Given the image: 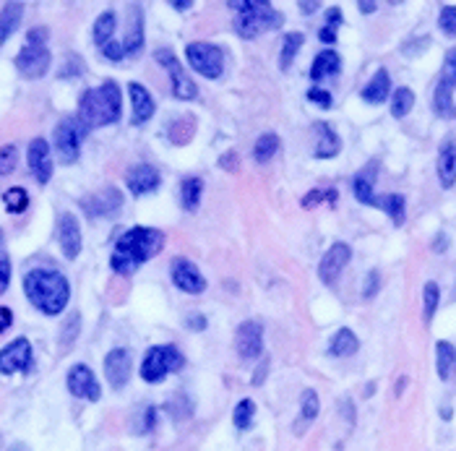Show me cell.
<instances>
[{"label": "cell", "instance_id": "cell-8", "mask_svg": "<svg viewBox=\"0 0 456 451\" xmlns=\"http://www.w3.org/2000/svg\"><path fill=\"white\" fill-rule=\"evenodd\" d=\"M185 58L191 63V68L196 74H201L204 78H219L224 74V50L219 45L211 42H191L185 47Z\"/></svg>", "mask_w": 456, "mask_h": 451}, {"label": "cell", "instance_id": "cell-60", "mask_svg": "<svg viewBox=\"0 0 456 451\" xmlns=\"http://www.w3.org/2000/svg\"><path fill=\"white\" fill-rule=\"evenodd\" d=\"M404 384H407V378H402V381H399V384H397V394L404 392Z\"/></svg>", "mask_w": 456, "mask_h": 451}, {"label": "cell", "instance_id": "cell-11", "mask_svg": "<svg viewBox=\"0 0 456 451\" xmlns=\"http://www.w3.org/2000/svg\"><path fill=\"white\" fill-rule=\"evenodd\" d=\"M170 276H173L175 287L188 295H201L206 290V276L201 274V269L193 261L182 259V256L173 259V264H170Z\"/></svg>", "mask_w": 456, "mask_h": 451}, {"label": "cell", "instance_id": "cell-55", "mask_svg": "<svg viewBox=\"0 0 456 451\" xmlns=\"http://www.w3.org/2000/svg\"><path fill=\"white\" fill-rule=\"evenodd\" d=\"M266 370H269V360H264V363H261V365H258V376L253 378V386H258V384H261V381H264Z\"/></svg>", "mask_w": 456, "mask_h": 451}, {"label": "cell", "instance_id": "cell-3", "mask_svg": "<svg viewBox=\"0 0 456 451\" xmlns=\"http://www.w3.org/2000/svg\"><path fill=\"white\" fill-rule=\"evenodd\" d=\"M123 115V94L115 81H102L94 89H86L78 100V120L86 131L112 126Z\"/></svg>", "mask_w": 456, "mask_h": 451}, {"label": "cell", "instance_id": "cell-36", "mask_svg": "<svg viewBox=\"0 0 456 451\" xmlns=\"http://www.w3.org/2000/svg\"><path fill=\"white\" fill-rule=\"evenodd\" d=\"M303 42H305V34H303V32H292V34H287V37H284L282 55H279V68H282V71H287V68L292 66V60H295V55L300 52Z\"/></svg>", "mask_w": 456, "mask_h": 451}, {"label": "cell", "instance_id": "cell-19", "mask_svg": "<svg viewBox=\"0 0 456 451\" xmlns=\"http://www.w3.org/2000/svg\"><path fill=\"white\" fill-rule=\"evenodd\" d=\"M58 242L68 261H74L81 253V227L71 211H63L58 219Z\"/></svg>", "mask_w": 456, "mask_h": 451}, {"label": "cell", "instance_id": "cell-38", "mask_svg": "<svg viewBox=\"0 0 456 451\" xmlns=\"http://www.w3.org/2000/svg\"><path fill=\"white\" fill-rule=\"evenodd\" d=\"M256 418V402L253 399H240L238 402V407L233 412V423L238 430H248L250 423Z\"/></svg>", "mask_w": 456, "mask_h": 451}, {"label": "cell", "instance_id": "cell-2", "mask_svg": "<svg viewBox=\"0 0 456 451\" xmlns=\"http://www.w3.org/2000/svg\"><path fill=\"white\" fill-rule=\"evenodd\" d=\"M24 295L45 316H60L71 300V284L55 269H32L24 276Z\"/></svg>", "mask_w": 456, "mask_h": 451}, {"label": "cell", "instance_id": "cell-54", "mask_svg": "<svg viewBox=\"0 0 456 451\" xmlns=\"http://www.w3.org/2000/svg\"><path fill=\"white\" fill-rule=\"evenodd\" d=\"M235 157H238L235 151H233V154H224L222 168H224V170H238V159H235Z\"/></svg>", "mask_w": 456, "mask_h": 451}, {"label": "cell", "instance_id": "cell-45", "mask_svg": "<svg viewBox=\"0 0 456 451\" xmlns=\"http://www.w3.org/2000/svg\"><path fill=\"white\" fill-rule=\"evenodd\" d=\"M154 426H157V407H154V404H146V407L141 409V420L136 423V430H139V433H146V430H151Z\"/></svg>", "mask_w": 456, "mask_h": 451}, {"label": "cell", "instance_id": "cell-26", "mask_svg": "<svg viewBox=\"0 0 456 451\" xmlns=\"http://www.w3.org/2000/svg\"><path fill=\"white\" fill-rule=\"evenodd\" d=\"M357 347H360V339L355 336V332L347 329V326H341V329H337V334L332 336V342H329V355L332 358H352Z\"/></svg>", "mask_w": 456, "mask_h": 451}, {"label": "cell", "instance_id": "cell-41", "mask_svg": "<svg viewBox=\"0 0 456 451\" xmlns=\"http://www.w3.org/2000/svg\"><path fill=\"white\" fill-rule=\"evenodd\" d=\"M440 303V290L435 282H428L423 290V318L425 321H433V316H435V308H438Z\"/></svg>", "mask_w": 456, "mask_h": 451}, {"label": "cell", "instance_id": "cell-25", "mask_svg": "<svg viewBox=\"0 0 456 451\" xmlns=\"http://www.w3.org/2000/svg\"><path fill=\"white\" fill-rule=\"evenodd\" d=\"M318 412H321V399H318V394L313 389H305L303 397H300V420L295 423V430L298 435H303L308 430V426L318 418Z\"/></svg>", "mask_w": 456, "mask_h": 451}, {"label": "cell", "instance_id": "cell-30", "mask_svg": "<svg viewBox=\"0 0 456 451\" xmlns=\"http://www.w3.org/2000/svg\"><path fill=\"white\" fill-rule=\"evenodd\" d=\"M341 71V58L334 50H321L315 55L313 66H310V78L313 81H321V78H329V76L339 74Z\"/></svg>", "mask_w": 456, "mask_h": 451}, {"label": "cell", "instance_id": "cell-57", "mask_svg": "<svg viewBox=\"0 0 456 451\" xmlns=\"http://www.w3.org/2000/svg\"><path fill=\"white\" fill-rule=\"evenodd\" d=\"M357 8L363 11V13H373L378 6H375V3H365V0H360V3H357Z\"/></svg>", "mask_w": 456, "mask_h": 451}, {"label": "cell", "instance_id": "cell-16", "mask_svg": "<svg viewBox=\"0 0 456 451\" xmlns=\"http://www.w3.org/2000/svg\"><path fill=\"white\" fill-rule=\"evenodd\" d=\"M123 206V193L117 188H102L100 193H91L86 199H81V209L89 214V217H107V214H115L117 209Z\"/></svg>", "mask_w": 456, "mask_h": 451}, {"label": "cell", "instance_id": "cell-59", "mask_svg": "<svg viewBox=\"0 0 456 451\" xmlns=\"http://www.w3.org/2000/svg\"><path fill=\"white\" fill-rule=\"evenodd\" d=\"M303 13H313V8H318V3H300Z\"/></svg>", "mask_w": 456, "mask_h": 451}, {"label": "cell", "instance_id": "cell-31", "mask_svg": "<svg viewBox=\"0 0 456 451\" xmlns=\"http://www.w3.org/2000/svg\"><path fill=\"white\" fill-rule=\"evenodd\" d=\"M378 209H383L391 217L394 225H404V214H407V201L402 193H389V196H375V204Z\"/></svg>", "mask_w": 456, "mask_h": 451}, {"label": "cell", "instance_id": "cell-56", "mask_svg": "<svg viewBox=\"0 0 456 451\" xmlns=\"http://www.w3.org/2000/svg\"><path fill=\"white\" fill-rule=\"evenodd\" d=\"M433 251H446V235H443V233L435 238V242H433Z\"/></svg>", "mask_w": 456, "mask_h": 451}, {"label": "cell", "instance_id": "cell-17", "mask_svg": "<svg viewBox=\"0 0 456 451\" xmlns=\"http://www.w3.org/2000/svg\"><path fill=\"white\" fill-rule=\"evenodd\" d=\"M105 378L112 389H123L131 378V352L125 347H115L105 355Z\"/></svg>", "mask_w": 456, "mask_h": 451}, {"label": "cell", "instance_id": "cell-29", "mask_svg": "<svg viewBox=\"0 0 456 451\" xmlns=\"http://www.w3.org/2000/svg\"><path fill=\"white\" fill-rule=\"evenodd\" d=\"M375 162H370L368 165V170H363V172H357L355 180H352V191H355V199L360 201V204H365V206H373L375 204V193H373V183H375Z\"/></svg>", "mask_w": 456, "mask_h": 451}, {"label": "cell", "instance_id": "cell-10", "mask_svg": "<svg viewBox=\"0 0 456 451\" xmlns=\"http://www.w3.org/2000/svg\"><path fill=\"white\" fill-rule=\"evenodd\" d=\"M32 342L26 336H18L11 344L0 350V373L3 376H13V373H26L32 368Z\"/></svg>", "mask_w": 456, "mask_h": 451}, {"label": "cell", "instance_id": "cell-23", "mask_svg": "<svg viewBox=\"0 0 456 451\" xmlns=\"http://www.w3.org/2000/svg\"><path fill=\"white\" fill-rule=\"evenodd\" d=\"M438 180L443 188L456 183V144L443 141L438 149Z\"/></svg>", "mask_w": 456, "mask_h": 451}, {"label": "cell", "instance_id": "cell-22", "mask_svg": "<svg viewBox=\"0 0 456 451\" xmlns=\"http://www.w3.org/2000/svg\"><path fill=\"white\" fill-rule=\"evenodd\" d=\"M389 94H391V76L386 68H378L373 74V78L363 86L360 97H363L368 105H381V102L389 100Z\"/></svg>", "mask_w": 456, "mask_h": 451}, {"label": "cell", "instance_id": "cell-4", "mask_svg": "<svg viewBox=\"0 0 456 451\" xmlns=\"http://www.w3.org/2000/svg\"><path fill=\"white\" fill-rule=\"evenodd\" d=\"M230 8H238L235 13V32L240 34L242 40H253L261 32H269V29H276L282 26V13L274 8L271 3H264V0H235V3H227Z\"/></svg>", "mask_w": 456, "mask_h": 451}, {"label": "cell", "instance_id": "cell-48", "mask_svg": "<svg viewBox=\"0 0 456 451\" xmlns=\"http://www.w3.org/2000/svg\"><path fill=\"white\" fill-rule=\"evenodd\" d=\"M11 282V261L8 256H0V295L8 290Z\"/></svg>", "mask_w": 456, "mask_h": 451}, {"label": "cell", "instance_id": "cell-61", "mask_svg": "<svg viewBox=\"0 0 456 451\" xmlns=\"http://www.w3.org/2000/svg\"><path fill=\"white\" fill-rule=\"evenodd\" d=\"M440 415L448 420V418H451V407H443V409H440Z\"/></svg>", "mask_w": 456, "mask_h": 451}, {"label": "cell", "instance_id": "cell-40", "mask_svg": "<svg viewBox=\"0 0 456 451\" xmlns=\"http://www.w3.org/2000/svg\"><path fill=\"white\" fill-rule=\"evenodd\" d=\"M337 199H339V193L334 191V188H315V191H308L300 204H303V209H313V206L324 204V201L337 204Z\"/></svg>", "mask_w": 456, "mask_h": 451}, {"label": "cell", "instance_id": "cell-5", "mask_svg": "<svg viewBox=\"0 0 456 451\" xmlns=\"http://www.w3.org/2000/svg\"><path fill=\"white\" fill-rule=\"evenodd\" d=\"M13 63H16V71L24 78H42L47 74L52 63V55L47 50V29H42V26L29 29L24 47H21Z\"/></svg>", "mask_w": 456, "mask_h": 451}, {"label": "cell", "instance_id": "cell-24", "mask_svg": "<svg viewBox=\"0 0 456 451\" xmlns=\"http://www.w3.org/2000/svg\"><path fill=\"white\" fill-rule=\"evenodd\" d=\"M120 47H123L125 55H136L144 47V11L139 6L131 8V26H128V34L120 42Z\"/></svg>", "mask_w": 456, "mask_h": 451}, {"label": "cell", "instance_id": "cell-20", "mask_svg": "<svg viewBox=\"0 0 456 451\" xmlns=\"http://www.w3.org/2000/svg\"><path fill=\"white\" fill-rule=\"evenodd\" d=\"M339 149H341V141L339 136H337V131L329 123L318 120L313 126V154L318 159H332L339 154Z\"/></svg>", "mask_w": 456, "mask_h": 451}, {"label": "cell", "instance_id": "cell-33", "mask_svg": "<svg viewBox=\"0 0 456 451\" xmlns=\"http://www.w3.org/2000/svg\"><path fill=\"white\" fill-rule=\"evenodd\" d=\"M201 193H204V180L196 175L185 177L180 183V204L185 211H196L201 204Z\"/></svg>", "mask_w": 456, "mask_h": 451}, {"label": "cell", "instance_id": "cell-39", "mask_svg": "<svg viewBox=\"0 0 456 451\" xmlns=\"http://www.w3.org/2000/svg\"><path fill=\"white\" fill-rule=\"evenodd\" d=\"M433 110H435L440 117H456L454 92H446V89L435 86V94H433Z\"/></svg>", "mask_w": 456, "mask_h": 451}, {"label": "cell", "instance_id": "cell-46", "mask_svg": "<svg viewBox=\"0 0 456 451\" xmlns=\"http://www.w3.org/2000/svg\"><path fill=\"white\" fill-rule=\"evenodd\" d=\"M308 102H313V105H318V107L329 110L332 107V94L326 92V89H318V86H313V89H308Z\"/></svg>", "mask_w": 456, "mask_h": 451}, {"label": "cell", "instance_id": "cell-7", "mask_svg": "<svg viewBox=\"0 0 456 451\" xmlns=\"http://www.w3.org/2000/svg\"><path fill=\"white\" fill-rule=\"evenodd\" d=\"M86 134H89V131L83 128V123L76 115L63 117L58 126H55V134H52L55 136V149H58L60 159H63L66 165H74L76 159H78Z\"/></svg>", "mask_w": 456, "mask_h": 451}, {"label": "cell", "instance_id": "cell-27", "mask_svg": "<svg viewBox=\"0 0 456 451\" xmlns=\"http://www.w3.org/2000/svg\"><path fill=\"white\" fill-rule=\"evenodd\" d=\"M24 18V6L21 3H6L0 11V45H6L18 32V24Z\"/></svg>", "mask_w": 456, "mask_h": 451}, {"label": "cell", "instance_id": "cell-37", "mask_svg": "<svg viewBox=\"0 0 456 451\" xmlns=\"http://www.w3.org/2000/svg\"><path fill=\"white\" fill-rule=\"evenodd\" d=\"M3 206H6L8 214H24L26 206H29V193H26V188H21V185L8 188V191L3 193Z\"/></svg>", "mask_w": 456, "mask_h": 451}, {"label": "cell", "instance_id": "cell-32", "mask_svg": "<svg viewBox=\"0 0 456 451\" xmlns=\"http://www.w3.org/2000/svg\"><path fill=\"white\" fill-rule=\"evenodd\" d=\"M115 26H117V16L115 11H105L100 13V18L94 21V42L97 47H107L110 42H115Z\"/></svg>", "mask_w": 456, "mask_h": 451}, {"label": "cell", "instance_id": "cell-49", "mask_svg": "<svg viewBox=\"0 0 456 451\" xmlns=\"http://www.w3.org/2000/svg\"><path fill=\"white\" fill-rule=\"evenodd\" d=\"M78 321H81V316H78V313H74V316L68 318V336L63 339V344H71V342H74L76 332H78V326H81Z\"/></svg>", "mask_w": 456, "mask_h": 451}, {"label": "cell", "instance_id": "cell-53", "mask_svg": "<svg viewBox=\"0 0 456 451\" xmlns=\"http://www.w3.org/2000/svg\"><path fill=\"white\" fill-rule=\"evenodd\" d=\"M11 321H13L11 308H0V332H6V329L11 326Z\"/></svg>", "mask_w": 456, "mask_h": 451}, {"label": "cell", "instance_id": "cell-9", "mask_svg": "<svg viewBox=\"0 0 456 451\" xmlns=\"http://www.w3.org/2000/svg\"><path fill=\"white\" fill-rule=\"evenodd\" d=\"M159 66H165V71L170 74V81H173V94L177 100H196L199 97V86L191 81V76L185 74V68L180 66V60L175 58L170 50H157L154 52Z\"/></svg>", "mask_w": 456, "mask_h": 451}, {"label": "cell", "instance_id": "cell-15", "mask_svg": "<svg viewBox=\"0 0 456 451\" xmlns=\"http://www.w3.org/2000/svg\"><path fill=\"white\" fill-rule=\"evenodd\" d=\"M349 259H352V248H349L347 242H334L332 248L324 253L321 264H318V276H321V282L324 284L337 282V276L344 271Z\"/></svg>", "mask_w": 456, "mask_h": 451}, {"label": "cell", "instance_id": "cell-1", "mask_svg": "<svg viewBox=\"0 0 456 451\" xmlns=\"http://www.w3.org/2000/svg\"><path fill=\"white\" fill-rule=\"evenodd\" d=\"M165 248V233L157 227H131L128 233L117 238L112 256H110V266L115 274H133L136 269L154 259L159 251Z\"/></svg>", "mask_w": 456, "mask_h": 451}, {"label": "cell", "instance_id": "cell-21", "mask_svg": "<svg viewBox=\"0 0 456 451\" xmlns=\"http://www.w3.org/2000/svg\"><path fill=\"white\" fill-rule=\"evenodd\" d=\"M128 94H131V105H133V126H144L146 120H151L154 115V97L149 94V89L144 84H128Z\"/></svg>", "mask_w": 456, "mask_h": 451}, {"label": "cell", "instance_id": "cell-18", "mask_svg": "<svg viewBox=\"0 0 456 451\" xmlns=\"http://www.w3.org/2000/svg\"><path fill=\"white\" fill-rule=\"evenodd\" d=\"M125 183H128V191L133 196H146V193L157 191L159 183H162V177H159V170L149 162H139V165H133L128 170V175H125Z\"/></svg>", "mask_w": 456, "mask_h": 451}, {"label": "cell", "instance_id": "cell-35", "mask_svg": "<svg viewBox=\"0 0 456 451\" xmlns=\"http://www.w3.org/2000/svg\"><path fill=\"white\" fill-rule=\"evenodd\" d=\"M412 107H415V92L409 86H399L397 92L391 94V115L407 117Z\"/></svg>", "mask_w": 456, "mask_h": 451}, {"label": "cell", "instance_id": "cell-28", "mask_svg": "<svg viewBox=\"0 0 456 451\" xmlns=\"http://www.w3.org/2000/svg\"><path fill=\"white\" fill-rule=\"evenodd\" d=\"M435 363H438L440 381H454L456 378V347L446 339L435 342Z\"/></svg>", "mask_w": 456, "mask_h": 451}, {"label": "cell", "instance_id": "cell-44", "mask_svg": "<svg viewBox=\"0 0 456 451\" xmlns=\"http://www.w3.org/2000/svg\"><path fill=\"white\" fill-rule=\"evenodd\" d=\"M438 26H440V32L443 34L456 37V6H443V8H440Z\"/></svg>", "mask_w": 456, "mask_h": 451}, {"label": "cell", "instance_id": "cell-14", "mask_svg": "<svg viewBox=\"0 0 456 451\" xmlns=\"http://www.w3.org/2000/svg\"><path fill=\"white\" fill-rule=\"evenodd\" d=\"M235 344H238V355L242 360H256L264 352V326L258 321H242L238 326Z\"/></svg>", "mask_w": 456, "mask_h": 451}, {"label": "cell", "instance_id": "cell-12", "mask_svg": "<svg viewBox=\"0 0 456 451\" xmlns=\"http://www.w3.org/2000/svg\"><path fill=\"white\" fill-rule=\"evenodd\" d=\"M66 386H68V392L74 394V397H78V399L100 402V397H102L100 381H97V376L91 373V368L83 365V363H76V365L68 370Z\"/></svg>", "mask_w": 456, "mask_h": 451}, {"label": "cell", "instance_id": "cell-50", "mask_svg": "<svg viewBox=\"0 0 456 451\" xmlns=\"http://www.w3.org/2000/svg\"><path fill=\"white\" fill-rule=\"evenodd\" d=\"M318 40L324 45H332V42H337V29L334 26H321V32H318Z\"/></svg>", "mask_w": 456, "mask_h": 451}, {"label": "cell", "instance_id": "cell-58", "mask_svg": "<svg viewBox=\"0 0 456 451\" xmlns=\"http://www.w3.org/2000/svg\"><path fill=\"white\" fill-rule=\"evenodd\" d=\"M170 6H173V8H177V11H185V8H191L193 3H191V0H173Z\"/></svg>", "mask_w": 456, "mask_h": 451}, {"label": "cell", "instance_id": "cell-63", "mask_svg": "<svg viewBox=\"0 0 456 451\" xmlns=\"http://www.w3.org/2000/svg\"><path fill=\"white\" fill-rule=\"evenodd\" d=\"M0 256H6V253H3V230H0Z\"/></svg>", "mask_w": 456, "mask_h": 451}, {"label": "cell", "instance_id": "cell-34", "mask_svg": "<svg viewBox=\"0 0 456 451\" xmlns=\"http://www.w3.org/2000/svg\"><path fill=\"white\" fill-rule=\"evenodd\" d=\"M276 151H279V136L271 134V131H269V134H261L258 136V141L253 144V159L261 162V165L269 162Z\"/></svg>", "mask_w": 456, "mask_h": 451}, {"label": "cell", "instance_id": "cell-6", "mask_svg": "<svg viewBox=\"0 0 456 451\" xmlns=\"http://www.w3.org/2000/svg\"><path fill=\"white\" fill-rule=\"evenodd\" d=\"M182 365H185V358L175 344H157V347H149L144 355L141 378L146 384H159L170 373H177Z\"/></svg>", "mask_w": 456, "mask_h": 451}, {"label": "cell", "instance_id": "cell-13", "mask_svg": "<svg viewBox=\"0 0 456 451\" xmlns=\"http://www.w3.org/2000/svg\"><path fill=\"white\" fill-rule=\"evenodd\" d=\"M26 165L32 170L34 180L40 185H47L52 177V157H50V144L45 139H32L29 151H26Z\"/></svg>", "mask_w": 456, "mask_h": 451}, {"label": "cell", "instance_id": "cell-62", "mask_svg": "<svg viewBox=\"0 0 456 451\" xmlns=\"http://www.w3.org/2000/svg\"><path fill=\"white\" fill-rule=\"evenodd\" d=\"M11 451H26V446H21V443H16V446H11Z\"/></svg>", "mask_w": 456, "mask_h": 451}, {"label": "cell", "instance_id": "cell-52", "mask_svg": "<svg viewBox=\"0 0 456 451\" xmlns=\"http://www.w3.org/2000/svg\"><path fill=\"white\" fill-rule=\"evenodd\" d=\"M188 329H196V332H204L206 329V318L204 316H188Z\"/></svg>", "mask_w": 456, "mask_h": 451}, {"label": "cell", "instance_id": "cell-47", "mask_svg": "<svg viewBox=\"0 0 456 451\" xmlns=\"http://www.w3.org/2000/svg\"><path fill=\"white\" fill-rule=\"evenodd\" d=\"M378 287H381V274L378 271H370L368 274V279H365V290H363V298L365 300H370V298H375V293H378Z\"/></svg>", "mask_w": 456, "mask_h": 451}, {"label": "cell", "instance_id": "cell-43", "mask_svg": "<svg viewBox=\"0 0 456 451\" xmlns=\"http://www.w3.org/2000/svg\"><path fill=\"white\" fill-rule=\"evenodd\" d=\"M16 162H18V149L13 144L0 146V175H11L16 170Z\"/></svg>", "mask_w": 456, "mask_h": 451}, {"label": "cell", "instance_id": "cell-42", "mask_svg": "<svg viewBox=\"0 0 456 451\" xmlns=\"http://www.w3.org/2000/svg\"><path fill=\"white\" fill-rule=\"evenodd\" d=\"M438 86H440V89H446V92H454V89H456V50L446 52V60H443V71H440Z\"/></svg>", "mask_w": 456, "mask_h": 451}, {"label": "cell", "instance_id": "cell-51", "mask_svg": "<svg viewBox=\"0 0 456 451\" xmlns=\"http://www.w3.org/2000/svg\"><path fill=\"white\" fill-rule=\"evenodd\" d=\"M339 24H341V11L339 8L326 11V26H334V29H337Z\"/></svg>", "mask_w": 456, "mask_h": 451}]
</instances>
